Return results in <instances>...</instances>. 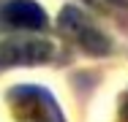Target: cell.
<instances>
[{"label":"cell","mask_w":128,"mask_h":122,"mask_svg":"<svg viewBox=\"0 0 128 122\" xmlns=\"http://www.w3.org/2000/svg\"><path fill=\"white\" fill-rule=\"evenodd\" d=\"M3 19L8 24H14V27H30V30H36V27L46 24V14L33 0H8L3 5Z\"/></svg>","instance_id":"cell-1"}]
</instances>
